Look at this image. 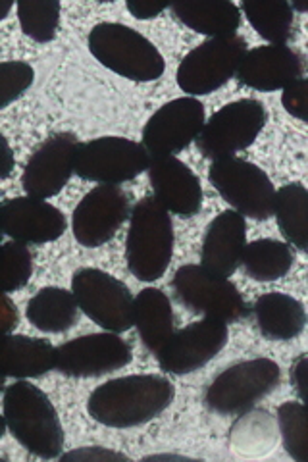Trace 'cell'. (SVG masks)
I'll return each mask as SVG.
<instances>
[{"label":"cell","instance_id":"1","mask_svg":"<svg viewBox=\"0 0 308 462\" xmlns=\"http://www.w3.org/2000/svg\"><path fill=\"white\" fill-rule=\"evenodd\" d=\"M173 397L175 387L164 375H124L98 385L87 401V412L102 426L135 428L163 414Z\"/></svg>","mask_w":308,"mask_h":462},{"label":"cell","instance_id":"2","mask_svg":"<svg viewBox=\"0 0 308 462\" xmlns=\"http://www.w3.org/2000/svg\"><path fill=\"white\" fill-rule=\"evenodd\" d=\"M5 422L25 451L39 458H58L64 449V430L45 392L22 380L5 389Z\"/></svg>","mask_w":308,"mask_h":462},{"label":"cell","instance_id":"3","mask_svg":"<svg viewBox=\"0 0 308 462\" xmlns=\"http://www.w3.org/2000/svg\"><path fill=\"white\" fill-rule=\"evenodd\" d=\"M173 254L170 212L154 197H143L129 214L126 258L139 282H156L166 273Z\"/></svg>","mask_w":308,"mask_h":462},{"label":"cell","instance_id":"4","mask_svg":"<svg viewBox=\"0 0 308 462\" xmlns=\"http://www.w3.org/2000/svg\"><path fill=\"white\" fill-rule=\"evenodd\" d=\"M87 42L102 66L126 79L139 83L156 81L166 69L164 56L153 42L124 23H97Z\"/></svg>","mask_w":308,"mask_h":462},{"label":"cell","instance_id":"5","mask_svg":"<svg viewBox=\"0 0 308 462\" xmlns=\"http://www.w3.org/2000/svg\"><path fill=\"white\" fill-rule=\"evenodd\" d=\"M282 382V370L270 358H253L218 374L204 393V404L222 416L241 414L270 395Z\"/></svg>","mask_w":308,"mask_h":462},{"label":"cell","instance_id":"6","mask_svg":"<svg viewBox=\"0 0 308 462\" xmlns=\"http://www.w3.org/2000/svg\"><path fill=\"white\" fill-rule=\"evenodd\" d=\"M209 181L228 205L258 222L274 214L275 187L268 173L243 158H218L209 168Z\"/></svg>","mask_w":308,"mask_h":462},{"label":"cell","instance_id":"7","mask_svg":"<svg viewBox=\"0 0 308 462\" xmlns=\"http://www.w3.org/2000/svg\"><path fill=\"white\" fill-rule=\"evenodd\" d=\"M172 289L180 305L193 314L219 318L224 322H239L251 314L236 283L218 278L197 264L178 268Z\"/></svg>","mask_w":308,"mask_h":462},{"label":"cell","instance_id":"8","mask_svg":"<svg viewBox=\"0 0 308 462\" xmlns=\"http://www.w3.org/2000/svg\"><path fill=\"white\" fill-rule=\"evenodd\" d=\"M71 291L81 312L112 334L134 326V295L129 287L98 268H81L71 278Z\"/></svg>","mask_w":308,"mask_h":462},{"label":"cell","instance_id":"9","mask_svg":"<svg viewBox=\"0 0 308 462\" xmlns=\"http://www.w3.org/2000/svg\"><path fill=\"white\" fill-rule=\"evenodd\" d=\"M266 125V108L255 98H241L214 112L209 122H204L197 147L204 158H228L257 141Z\"/></svg>","mask_w":308,"mask_h":462},{"label":"cell","instance_id":"10","mask_svg":"<svg viewBox=\"0 0 308 462\" xmlns=\"http://www.w3.org/2000/svg\"><path fill=\"white\" fill-rule=\"evenodd\" d=\"M247 52L243 37H219L201 42L178 66V87L189 95H210L238 74Z\"/></svg>","mask_w":308,"mask_h":462},{"label":"cell","instance_id":"11","mask_svg":"<svg viewBox=\"0 0 308 462\" xmlns=\"http://www.w3.org/2000/svg\"><path fill=\"white\" fill-rule=\"evenodd\" d=\"M151 156L143 144L124 137H100L79 143L76 173L85 181L118 185L149 170Z\"/></svg>","mask_w":308,"mask_h":462},{"label":"cell","instance_id":"12","mask_svg":"<svg viewBox=\"0 0 308 462\" xmlns=\"http://www.w3.org/2000/svg\"><path fill=\"white\" fill-rule=\"evenodd\" d=\"M204 105L193 97L173 98L160 106L143 129V147L151 158L173 156L197 141L204 127Z\"/></svg>","mask_w":308,"mask_h":462},{"label":"cell","instance_id":"13","mask_svg":"<svg viewBox=\"0 0 308 462\" xmlns=\"http://www.w3.org/2000/svg\"><path fill=\"white\" fill-rule=\"evenodd\" d=\"M131 214V195L118 185H98L73 210V237L87 249L108 243Z\"/></svg>","mask_w":308,"mask_h":462},{"label":"cell","instance_id":"14","mask_svg":"<svg viewBox=\"0 0 308 462\" xmlns=\"http://www.w3.org/2000/svg\"><path fill=\"white\" fill-rule=\"evenodd\" d=\"M131 358V345L112 331L81 336L56 346V370L70 378H98L127 366Z\"/></svg>","mask_w":308,"mask_h":462},{"label":"cell","instance_id":"15","mask_svg":"<svg viewBox=\"0 0 308 462\" xmlns=\"http://www.w3.org/2000/svg\"><path fill=\"white\" fill-rule=\"evenodd\" d=\"M228 322L219 318H204L201 322L173 331V336L156 355L166 374L183 375L202 368L224 349L228 343Z\"/></svg>","mask_w":308,"mask_h":462},{"label":"cell","instance_id":"16","mask_svg":"<svg viewBox=\"0 0 308 462\" xmlns=\"http://www.w3.org/2000/svg\"><path fill=\"white\" fill-rule=\"evenodd\" d=\"M78 147V137L70 132L54 134L42 143L23 170L22 185L25 195L45 200L61 193L76 173Z\"/></svg>","mask_w":308,"mask_h":462},{"label":"cell","instance_id":"17","mask_svg":"<svg viewBox=\"0 0 308 462\" xmlns=\"http://www.w3.org/2000/svg\"><path fill=\"white\" fill-rule=\"evenodd\" d=\"M3 234L22 243H51L61 239L68 227L66 216L47 200L33 197L10 199L0 210Z\"/></svg>","mask_w":308,"mask_h":462},{"label":"cell","instance_id":"18","mask_svg":"<svg viewBox=\"0 0 308 462\" xmlns=\"http://www.w3.org/2000/svg\"><path fill=\"white\" fill-rule=\"evenodd\" d=\"M149 181L154 199L168 212L183 218L195 216L202 207V187L199 178L185 162L175 156L151 158Z\"/></svg>","mask_w":308,"mask_h":462},{"label":"cell","instance_id":"19","mask_svg":"<svg viewBox=\"0 0 308 462\" xmlns=\"http://www.w3.org/2000/svg\"><path fill=\"white\" fill-rule=\"evenodd\" d=\"M238 81L251 89L272 93L303 78V56L285 45L247 51L238 68Z\"/></svg>","mask_w":308,"mask_h":462},{"label":"cell","instance_id":"20","mask_svg":"<svg viewBox=\"0 0 308 462\" xmlns=\"http://www.w3.org/2000/svg\"><path fill=\"white\" fill-rule=\"evenodd\" d=\"M247 245L245 216L236 210L219 212L207 227L202 241V268L218 278H231L241 264L243 249Z\"/></svg>","mask_w":308,"mask_h":462},{"label":"cell","instance_id":"21","mask_svg":"<svg viewBox=\"0 0 308 462\" xmlns=\"http://www.w3.org/2000/svg\"><path fill=\"white\" fill-rule=\"evenodd\" d=\"M253 312L260 334L270 341H289L304 331V305L284 293H266L255 300Z\"/></svg>","mask_w":308,"mask_h":462},{"label":"cell","instance_id":"22","mask_svg":"<svg viewBox=\"0 0 308 462\" xmlns=\"http://www.w3.org/2000/svg\"><path fill=\"white\" fill-rule=\"evenodd\" d=\"M134 326L145 349L154 356L173 336V310L163 289L145 287L134 302Z\"/></svg>","mask_w":308,"mask_h":462},{"label":"cell","instance_id":"23","mask_svg":"<svg viewBox=\"0 0 308 462\" xmlns=\"http://www.w3.org/2000/svg\"><path fill=\"white\" fill-rule=\"evenodd\" d=\"M175 20L210 39L233 37L241 25L239 8L229 0H201V3H175L170 6Z\"/></svg>","mask_w":308,"mask_h":462},{"label":"cell","instance_id":"24","mask_svg":"<svg viewBox=\"0 0 308 462\" xmlns=\"http://www.w3.org/2000/svg\"><path fill=\"white\" fill-rule=\"evenodd\" d=\"M56 368V346L47 339L6 334L3 346L5 378H41Z\"/></svg>","mask_w":308,"mask_h":462},{"label":"cell","instance_id":"25","mask_svg":"<svg viewBox=\"0 0 308 462\" xmlns=\"http://www.w3.org/2000/svg\"><path fill=\"white\" fill-rule=\"evenodd\" d=\"M228 439L233 453L247 458H260L275 449L280 441V426L268 411L248 409L233 422Z\"/></svg>","mask_w":308,"mask_h":462},{"label":"cell","instance_id":"26","mask_svg":"<svg viewBox=\"0 0 308 462\" xmlns=\"http://www.w3.org/2000/svg\"><path fill=\"white\" fill-rule=\"evenodd\" d=\"M79 310L73 291L62 287H45L27 302L25 316L39 331L62 334L78 324Z\"/></svg>","mask_w":308,"mask_h":462},{"label":"cell","instance_id":"27","mask_svg":"<svg viewBox=\"0 0 308 462\" xmlns=\"http://www.w3.org/2000/svg\"><path fill=\"white\" fill-rule=\"evenodd\" d=\"M295 263L291 245L277 239H257L245 245L241 264L245 273L255 282H277L287 276Z\"/></svg>","mask_w":308,"mask_h":462},{"label":"cell","instance_id":"28","mask_svg":"<svg viewBox=\"0 0 308 462\" xmlns=\"http://www.w3.org/2000/svg\"><path fill=\"white\" fill-rule=\"evenodd\" d=\"M274 214L282 236L301 253L308 251V191L303 183H287L274 199Z\"/></svg>","mask_w":308,"mask_h":462},{"label":"cell","instance_id":"29","mask_svg":"<svg viewBox=\"0 0 308 462\" xmlns=\"http://www.w3.org/2000/svg\"><path fill=\"white\" fill-rule=\"evenodd\" d=\"M241 10L255 32L272 45H285L295 37V12L285 0H245Z\"/></svg>","mask_w":308,"mask_h":462},{"label":"cell","instance_id":"30","mask_svg":"<svg viewBox=\"0 0 308 462\" xmlns=\"http://www.w3.org/2000/svg\"><path fill=\"white\" fill-rule=\"evenodd\" d=\"M58 0H25L18 5V20L23 35L37 42H49L56 37L61 23Z\"/></svg>","mask_w":308,"mask_h":462},{"label":"cell","instance_id":"31","mask_svg":"<svg viewBox=\"0 0 308 462\" xmlns=\"http://www.w3.org/2000/svg\"><path fill=\"white\" fill-rule=\"evenodd\" d=\"M277 426L284 439L285 453L297 462H308V426L303 402H284L277 409Z\"/></svg>","mask_w":308,"mask_h":462},{"label":"cell","instance_id":"32","mask_svg":"<svg viewBox=\"0 0 308 462\" xmlns=\"http://www.w3.org/2000/svg\"><path fill=\"white\" fill-rule=\"evenodd\" d=\"M33 273V253L22 241L3 245V289L5 293L20 291Z\"/></svg>","mask_w":308,"mask_h":462},{"label":"cell","instance_id":"33","mask_svg":"<svg viewBox=\"0 0 308 462\" xmlns=\"http://www.w3.org/2000/svg\"><path fill=\"white\" fill-rule=\"evenodd\" d=\"M35 81V69L27 62H3L0 66V108H8Z\"/></svg>","mask_w":308,"mask_h":462},{"label":"cell","instance_id":"34","mask_svg":"<svg viewBox=\"0 0 308 462\" xmlns=\"http://www.w3.org/2000/svg\"><path fill=\"white\" fill-rule=\"evenodd\" d=\"M282 105L293 118L303 122L308 118V81L304 78H299L297 81H293L285 87L282 95Z\"/></svg>","mask_w":308,"mask_h":462},{"label":"cell","instance_id":"35","mask_svg":"<svg viewBox=\"0 0 308 462\" xmlns=\"http://www.w3.org/2000/svg\"><path fill=\"white\" fill-rule=\"evenodd\" d=\"M61 460H129L124 453L108 451L105 447H81V449L61 455Z\"/></svg>","mask_w":308,"mask_h":462},{"label":"cell","instance_id":"36","mask_svg":"<svg viewBox=\"0 0 308 462\" xmlns=\"http://www.w3.org/2000/svg\"><path fill=\"white\" fill-rule=\"evenodd\" d=\"M291 383L295 385V392L301 401L306 399V355H299L291 365Z\"/></svg>","mask_w":308,"mask_h":462},{"label":"cell","instance_id":"37","mask_svg":"<svg viewBox=\"0 0 308 462\" xmlns=\"http://www.w3.org/2000/svg\"><path fill=\"white\" fill-rule=\"evenodd\" d=\"M168 6L163 5H151V3H137V0H129L127 10L137 20H154L163 14Z\"/></svg>","mask_w":308,"mask_h":462},{"label":"cell","instance_id":"38","mask_svg":"<svg viewBox=\"0 0 308 462\" xmlns=\"http://www.w3.org/2000/svg\"><path fill=\"white\" fill-rule=\"evenodd\" d=\"M3 147H5V168H3V176H0V178L6 180L14 170V154H12V149H10V144H8L6 139H3Z\"/></svg>","mask_w":308,"mask_h":462},{"label":"cell","instance_id":"39","mask_svg":"<svg viewBox=\"0 0 308 462\" xmlns=\"http://www.w3.org/2000/svg\"><path fill=\"white\" fill-rule=\"evenodd\" d=\"M143 460H193L191 457H180V455H149Z\"/></svg>","mask_w":308,"mask_h":462}]
</instances>
